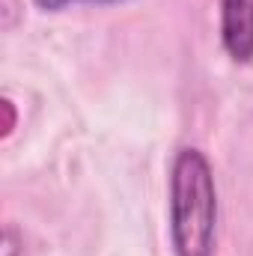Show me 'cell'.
<instances>
[{
  "mask_svg": "<svg viewBox=\"0 0 253 256\" xmlns=\"http://www.w3.org/2000/svg\"><path fill=\"white\" fill-rule=\"evenodd\" d=\"M218 185L208 158L185 146L170 167V242L176 256H214Z\"/></svg>",
  "mask_w": 253,
  "mask_h": 256,
  "instance_id": "cell-1",
  "label": "cell"
},
{
  "mask_svg": "<svg viewBox=\"0 0 253 256\" xmlns=\"http://www.w3.org/2000/svg\"><path fill=\"white\" fill-rule=\"evenodd\" d=\"M220 39L236 63L253 60V0H220Z\"/></svg>",
  "mask_w": 253,
  "mask_h": 256,
  "instance_id": "cell-2",
  "label": "cell"
},
{
  "mask_svg": "<svg viewBox=\"0 0 253 256\" xmlns=\"http://www.w3.org/2000/svg\"><path fill=\"white\" fill-rule=\"evenodd\" d=\"M72 3H80V0H36L39 9H48V12H57V9H66ZM90 3H120V0H90Z\"/></svg>",
  "mask_w": 253,
  "mask_h": 256,
  "instance_id": "cell-3",
  "label": "cell"
}]
</instances>
